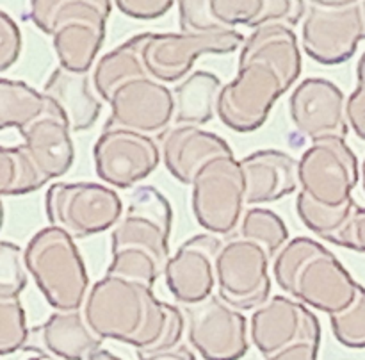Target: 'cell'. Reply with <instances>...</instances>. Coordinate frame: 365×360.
<instances>
[{
	"instance_id": "6da1fadb",
	"label": "cell",
	"mask_w": 365,
	"mask_h": 360,
	"mask_svg": "<svg viewBox=\"0 0 365 360\" xmlns=\"http://www.w3.org/2000/svg\"><path fill=\"white\" fill-rule=\"evenodd\" d=\"M86 321L102 341L123 342L139 356L182 346L185 316L180 307L163 302L152 287L107 274L86 296Z\"/></svg>"
},
{
	"instance_id": "7a4b0ae2",
	"label": "cell",
	"mask_w": 365,
	"mask_h": 360,
	"mask_svg": "<svg viewBox=\"0 0 365 360\" xmlns=\"http://www.w3.org/2000/svg\"><path fill=\"white\" fill-rule=\"evenodd\" d=\"M273 278L289 298L331 314L353 302L359 282L324 245L310 237H294L278 252Z\"/></svg>"
},
{
	"instance_id": "3957f363",
	"label": "cell",
	"mask_w": 365,
	"mask_h": 360,
	"mask_svg": "<svg viewBox=\"0 0 365 360\" xmlns=\"http://www.w3.org/2000/svg\"><path fill=\"white\" fill-rule=\"evenodd\" d=\"M109 0H32L29 18L52 36L59 66L88 73L106 39Z\"/></svg>"
},
{
	"instance_id": "277c9868",
	"label": "cell",
	"mask_w": 365,
	"mask_h": 360,
	"mask_svg": "<svg viewBox=\"0 0 365 360\" xmlns=\"http://www.w3.org/2000/svg\"><path fill=\"white\" fill-rule=\"evenodd\" d=\"M27 271L56 310H81L89 292L84 259L73 237L56 227L36 232L25 248Z\"/></svg>"
},
{
	"instance_id": "5b68a950",
	"label": "cell",
	"mask_w": 365,
	"mask_h": 360,
	"mask_svg": "<svg viewBox=\"0 0 365 360\" xmlns=\"http://www.w3.org/2000/svg\"><path fill=\"white\" fill-rule=\"evenodd\" d=\"M50 227L73 239H86L114 228L123 216V202L113 187L96 182H56L45 192Z\"/></svg>"
},
{
	"instance_id": "8992f818",
	"label": "cell",
	"mask_w": 365,
	"mask_h": 360,
	"mask_svg": "<svg viewBox=\"0 0 365 360\" xmlns=\"http://www.w3.org/2000/svg\"><path fill=\"white\" fill-rule=\"evenodd\" d=\"M365 39V0H312L307 2L302 45L319 64L334 66L355 56Z\"/></svg>"
},
{
	"instance_id": "52a82bcc",
	"label": "cell",
	"mask_w": 365,
	"mask_h": 360,
	"mask_svg": "<svg viewBox=\"0 0 365 360\" xmlns=\"http://www.w3.org/2000/svg\"><path fill=\"white\" fill-rule=\"evenodd\" d=\"M192 212L212 235H230L246 207L245 177L235 157H220L200 170L192 182Z\"/></svg>"
},
{
	"instance_id": "ba28073f",
	"label": "cell",
	"mask_w": 365,
	"mask_h": 360,
	"mask_svg": "<svg viewBox=\"0 0 365 360\" xmlns=\"http://www.w3.org/2000/svg\"><path fill=\"white\" fill-rule=\"evenodd\" d=\"M245 34L237 29L212 32H152L145 46L148 75L163 84L180 82L191 71L196 57L225 56L245 45Z\"/></svg>"
},
{
	"instance_id": "9c48e42d",
	"label": "cell",
	"mask_w": 365,
	"mask_h": 360,
	"mask_svg": "<svg viewBox=\"0 0 365 360\" xmlns=\"http://www.w3.org/2000/svg\"><path fill=\"white\" fill-rule=\"evenodd\" d=\"M299 187L327 207L353 202V191L360 180V166L351 146L341 138L312 143L298 164Z\"/></svg>"
},
{
	"instance_id": "30bf717a",
	"label": "cell",
	"mask_w": 365,
	"mask_h": 360,
	"mask_svg": "<svg viewBox=\"0 0 365 360\" xmlns=\"http://www.w3.org/2000/svg\"><path fill=\"white\" fill-rule=\"evenodd\" d=\"M187 341L205 360H241L250 349V321L217 294L184 305Z\"/></svg>"
},
{
	"instance_id": "8fae6325",
	"label": "cell",
	"mask_w": 365,
	"mask_h": 360,
	"mask_svg": "<svg viewBox=\"0 0 365 360\" xmlns=\"http://www.w3.org/2000/svg\"><path fill=\"white\" fill-rule=\"evenodd\" d=\"M173 209L163 192L153 185H139L128 200L127 212L110 234V253L120 250H141L155 257L166 269L170 260V235Z\"/></svg>"
},
{
	"instance_id": "7c38bea8",
	"label": "cell",
	"mask_w": 365,
	"mask_h": 360,
	"mask_svg": "<svg viewBox=\"0 0 365 360\" xmlns=\"http://www.w3.org/2000/svg\"><path fill=\"white\" fill-rule=\"evenodd\" d=\"M271 257L248 239L223 242L216 260L217 296L235 310H257L269 302Z\"/></svg>"
},
{
	"instance_id": "4fadbf2b",
	"label": "cell",
	"mask_w": 365,
	"mask_h": 360,
	"mask_svg": "<svg viewBox=\"0 0 365 360\" xmlns=\"http://www.w3.org/2000/svg\"><path fill=\"white\" fill-rule=\"evenodd\" d=\"M285 91L284 81L269 64H245L239 66L234 81L221 89L217 116L232 130L253 132L266 123Z\"/></svg>"
},
{
	"instance_id": "5bb4252c",
	"label": "cell",
	"mask_w": 365,
	"mask_h": 360,
	"mask_svg": "<svg viewBox=\"0 0 365 360\" xmlns=\"http://www.w3.org/2000/svg\"><path fill=\"white\" fill-rule=\"evenodd\" d=\"M95 171L106 185L130 189L153 173L163 160L155 139L123 128H103L93 146Z\"/></svg>"
},
{
	"instance_id": "9a60e30c",
	"label": "cell",
	"mask_w": 365,
	"mask_h": 360,
	"mask_svg": "<svg viewBox=\"0 0 365 360\" xmlns=\"http://www.w3.org/2000/svg\"><path fill=\"white\" fill-rule=\"evenodd\" d=\"M250 339L262 356L271 359L292 346L319 344L321 324L316 314L289 296H273L266 305L253 310Z\"/></svg>"
},
{
	"instance_id": "2e32d148",
	"label": "cell",
	"mask_w": 365,
	"mask_h": 360,
	"mask_svg": "<svg viewBox=\"0 0 365 360\" xmlns=\"http://www.w3.org/2000/svg\"><path fill=\"white\" fill-rule=\"evenodd\" d=\"M103 128H123L138 134L163 135L175 116L173 89L152 77L138 78L114 93Z\"/></svg>"
},
{
	"instance_id": "e0dca14e",
	"label": "cell",
	"mask_w": 365,
	"mask_h": 360,
	"mask_svg": "<svg viewBox=\"0 0 365 360\" xmlns=\"http://www.w3.org/2000/svg\"><path fill=\"white\" fill-rule=\"evenodd\" d=\"M289 113L292 125L312 143L348 135L346 96L328 78L310 77L299 82L289 98Z\"/></svg>"
},
{
	"instance_id": "ac0fdd59",
	"label": "cell",
	"mask_w": 365,
	"mask_h": 360,
	"mask_svg": "<svg viewBox=\"0 0 365 360\" xmlns=\"http://www.w3.org/2000/svg\"><path fill=\"white\" fill-rule=\"evenodd\" d=\"M223 246L217 235L198 234L178 246L164 269L171 296L184 305H195L214 294L216 260Z\"/></svg>"
},
{
	"instance_id": "d6986e66",
	"label": "cell",
	"mask_w": 365,
	"mask_h": 360,
	"mask_svg": "<svg viewBox=\"0 0 365 360\" xmlns=\"http://www.w3.org/2000/svg\"><path fill=\"white\" fill-rule=\"evenodd\" d=\"M160 157L173 178L192 185L205 164L220 157H234V150L214 132L195 125H175L160 135Z\"/></svg>"
},
{
	"instance_id": "ffe728a7",
	"label": "cell",
	"mask_w": 365,
	"mask_h": 360,
	"mask_svg": "<svg viewBox=\"0 0 365 360\" xmlns=\"http://www.w3.org/2000/svg\"><path fill=\"white\" fill-rule=\"evenodd\" d=\"M239 164L245 177L246 205L278 202L298 189L299 160L284 150H257Z\"/></svg>"
},
{
	"instance_id": "44dd1931",
	"label": "cell",
	"mask_w": 365,
	"mask_h": 360,
	"mask_svg": "<svg viewBox=\"0 0 365 360\" xmlns=\"http://www.w3.org/2000/svg\"><path fill=\"white\" fill-rule=\"evenodd\" d=\"M31 339L34 344H29V349L57 360H88L102 348V339L89 326L82 309L56 310L31 331Z\"/></svg>"
},
{
	"instance_id": "7402d4cb",
	"label": "cell",
	"mask_w": 365,
	"mask_h": 360,
	"mask_svg": "<svg viewBox=\"0 0 365 360\" xmlns=\"http://www.w3.org/2000/svg\"><path fill=\"white\" fill-rule=\"evenodd\" d=\"M27 155L46 182L70 171L75 160V146L68 125L53 113L46 100L45 114L20 130Z\"/></svg>"
},
{
	"instance_id": "603a6c76",
	"label": "cell",
	"mask_w": 365,
	"mask_h": 360,
	"mask_svg": "<svg viewBox=\"0 0 365 360\" xmlns=\"http://www.w3.org/2000/svg\"><path fill=\"white\" fill-rule=\"evenodd\" d=\"M53 113L68 125L71 132L89 130L95 127L102 113V100H98L89 73L70 71L57 66L43 88Z\"/></svg>"
},
{
	"instance_id": "cb8c5ba5",
	"label": "cell",
	"mask_w": 365,
	"mask_h": 360,
	"mask_svg": "<svg viewBox=\"0 0 365 360\" xmlns=\"http://www.w3.org/2000/svg\"><path fill=\"white\" fill-rule=\"evenodd\" d=\"M250 63L269 64L280 78L285 89L302 75V50L298 45V36L292 27L282 24H269L255 29L245 39L239 53V66Z\"/></svg>"
},
{
	"instance_id": "d4e9b609",
	"label": "cell",
	"mask_w": 365,
	"mask_h": 360,
	"mask_svg": "<svg viewBox=\"0 0 365 360\" xmlns=\"http://www.w3.org/2000/svg\"><path fill=\"white\" fill-rule=\"evenodd\" d=\"M210 11L223 29L245 25L255 31L269 24L294 27L305 18L307 2L303 0H210Z\"/></svg>"
},
{
	"instance_id": "484cf974",
	"label": "cell",
	"mask_w": 365,
	"mask_h": 360,
	"mask_svg": "<svg viewBox=\"0 0 365 360\" xmlns=\"http://www.w3.org/2000/svg\"><path fill=\"white\" fill-rule=\"evenodd\" d=\"M152 32L132 36L120 46L100 57L93 66V88L103 102H110L114 93L138 78L150 77L145 64V46Z\"/></svg>"
},
{
	"instance_id": "4316f807",
	"label": "cell",
	"mask_w": 365,
	"mask_h": 360,
	"mask_svg": "<svg viewBox=\"0 0 365 360\" xmlns=\"http://www.w3.org/2000/svg\"><path fill=\"white\" fill-rule=\"evenodd\" d=\"M223 82L216 73L207 70H196L173 89L175 125H202L209 123L217 114V100L223 89Z\"/></svg>"
},
{
	"instance_id": "83f0119b",
	"label": "cell",
	"mask_w": 365,
	"mask_h": 360,
	"mask_svg": "<svg viewBox=\"0 0 365 360\" xmlns=\"http://www.w3.org/2000/svg\"><path fill=\"white\" fill-rule=\"evenodd\" d=\"M46 110V96L27 82L0 77V130L25 128Z\"/></svg>"
},
{
	"instance_id": "f1b7e54d",
	"label": "cell",
	"mask_w": 365,
	"mask_h": 360,
	"mask_svg": "<svg viewBox=\"0 0 365 360\" xmlns=\"http://www.w3.org/2000/svg\"><path fill=\"white\" fill-rule=\"evenodd\" d=\"M356 205L359 203L353 200L341 207H327L323 203H317L303 191H299L298 198H296V212L303 225L316 235L337 246H341L342 235H344L346 227H348Z\"/></svg>"
},
{
	"instance_id": "f546056e",
	"label": "cell",
	"mask_w": 365,
	"mask_h": 360,
	"mask_svg": "<svg viewBox=\"0 0 365 360\" xmlns=\"http://www.w3.org/2000/svg\"><path fill=\"white\" fill-rule=\"evenodd\" d=\"M45 184L24 146H0V198L29 195Z\"/></svg>"
},
{
	"instance_id": "4dcf8cb0",
	"label": "cell",
	"mask_w": 365,
	"mask_h": 360,
	"mask_svg": "<svg viewBox=\"0 0 365 360\" xmlns=\"http://www.w3.org/2000/svg\"><path fill=\"white\" fill-rule=\"evenodd\" d=\"M241 237L255 242L273 259L289 242V230L277 212L264 207H252L242 216Z\"/></svg>"
},
{
	"instance_id": "1f68e13d",
	"label": "cell",
	"mask_w": 365,
	"mask_h": 360,
	"mask_svg": "<svg viewBox=\"0 0 365 360\" xmlns=\"http://www.w3.org/2000/svg\"><path fill=\"white\" fill-rule=\"evenodd\" d=\"M113 260L107 267V274L127 278V280L138 282V284L152 287L164 274V266L150 253L141 250H120L113 252Z\"/></svg>"
},
{
	"instance_id": "d6a6232c",
	"label": "cell",
	"mask_w": 365,
	"mask_h": 360,
	"mask_svg": "<svg viewBox=\"0 0 365 360\" xmlns=\"http://www.w3.org/2000/svg\"><path fill=\"white\" fill-rule=\"evenodd\" d=\"M331 331L346 348H365V287L359 285L353 302L341 312L330 316Z\"/></svg>"
},
{
	"instance_id": "836d02e7",
	"label": "cell",
	"mask_w": 365,
	"mask_h": 360,
	"mask_svg": "<svg viewBox=\"0 0 365 360\" xmlns=\"http://www.w3.org/2000/svg\"><path fill=\"white\" fill-rule=\"evenodd\" d=\"M29 337L31 331L20 298L0 299V356L24 349Z\"/></svg>"
},
{
	"instance_id": "e575fe53",
	"label": "cell",
	"mask_w": 365,
	"mask_h": 360,
	"mask_svg": "<svg viewBox=\"0 0 365 360\" xmlns=\"http://www.w3.org/2000/svg\"><path fill=\"white\" fill-rule=\"evenodd\" d=\"M29 280L25 250L9 241H0V299L20 298Z\"/></svg>"
},
{
	"instance_id": "d590c367",
	"label": "cell",
	"mask_w": 365,
	"mask_h": 360,
	"mask_svg": "<svg viewBox=\"0 0 365 360\" xmlns=\"http://www.w3.org/2000/svg\"><path fill=\"white\" fill-rule=\"evenodd\" d=\"M180 32H212L223 31L210 11V0H180L178 2Z\"/></svg>"
},
{
	"instance_id": "8d00e7d4",
	"label": "cell",
	"mask_w": 365,
	"mask_h": 360,
	"mask_svg": "<svg viewBox=\"0 0 365 360\" xmlns=\"http://www.w3.org/2000/svg\"><path fill=\"white\" fill-rule=\"evenodd\" d=\"M21 53V32L16 21L0 9V71L13 66Z\"/></svg>"
},
{
	"instance_id": "74e56055",
	"label": "cell",
	"mask_w": 365,
	"mask_h": 360,
	"mask_svg": "<svg viewBox=\"0 0 365 360\" xmlns=\"http://www.w3.org/2000/svg\"><path fill=\"white\" fill-rule=\"evenodd\" d=\"M114 6L135 20H155L173 7L171 0H118Z\"/></svg>"
},
{
	"instance_id": "f35d334b",
	"label": "cell",
	"mask_w": 365,
	"mask_h": 360,
	"mask_svg": "<svg viewBox=\"0 0 365 360\" xmlns=\"http://www.w3.org/2000/svg\"><path fill=\"white\" fill-rule=\"evenodd\" d=\"M346 118L353 132L365 141V86L356 84L355 91L346 100Z\"/></svg>"
},
{
	"instance_id": "ab89813d",
	"label": "cell",
	"mask_w": 365,
	"mask_h": 360,
	"mask_svg": "<svg viewBox=\"0 0 365 360\" xmlns=\"http://www.w3.org/2000/svg\"><path fill=\"white\" fill-rule=\"evenodd\" d=\"M342 248L365 253V207L356 205L341 241Z\"/></svg>"
},
{
	"instance_id": "60d3db41",
	"label": "cell",
	"mask_w": 365,
	"mask_h": 360,
	"mask_svg": "<svg viewBox=\"0 0 365 360\" xmlns=\"http://www.w3.org/2000/svg\"><path fill=\"white\" fill-rule=\"evenodd\" d=\"M317 353H319V344L305 342V344L292 346L267 360H317Z\"/></svg>"
},
{
	"instance_id": "b9f144b4",
	"label": "cell",
	"mask_w": 365,
	"mask_h": 360,
	"mask_svg": "<svg viewBox=\"0 0 365 360\" xmlns=\"http://www.w3.org/2000/svg\"><path fill=\"white\" fill-rule=\"evenodd\" d=\"M139 360H196V356L187 346L182 344L178 348L170 349V351H163L150 356H139Z\"/></svg>"
},
{
	"instance_id": "7bdbcfd3",
	"label": "cell",
	"mask_w": 365,
	"mask_h": 360,
	"mask_svg": "<svg viewBox=\"0 0 365 360\" xmlns=\"http://www.w3.org/2000/svg\"><path fill=\"white\" fill-rule=\"evenodd\" d=\"M88 360H123V359L118 355H114V353L109 351V349L100 348V349H96V351L93 353Z\"/></svg>"
},
{
	"instance_id": "ee69618b",
	"label": "cell",
	"mask_w": 365,
	"mask_h": 360,
	"mask_svg": "<svg viewBox=\"0 0 365 360\" xmlns=\"http://www.w3.org/2000/svg\"><path fill=\"white\" fill-rule=\"evenodd\" d=\"M356 81H359V86H365V52L356 64Z\"/></svg>"
},
{
	"instance_id": "f6af8a7d",
	"label": "cell",
	"mask_w": 365,
	"mask_h": 360,
	"mask_svg": "<svg viewBox=\"0 0 365 360\" xmlns=\"http://www.w3.org/2000/svg\"><path fill=\"white\" fill-rule=\"evenodd\" d=\"M25 360H57V359H53V356H48V355H34V356H29V359Z\"/></svg>"
},
{
	"instance_id": "bcb514c9",
	"label": "cell",
	"mask_w": 365,
	"mask_h": 360,
	"mask_svg": "<svg viewBox=\"0 0 365 360\" xmlns=\"http://www.w3.org/2000/svg\"><path fill=\"white\" fill-rule=\"evenodd\" d=\"M2 225H4V203H2V198H0V230H2Z\"/></svg>"
},
{
	"instance_id": "7dc6e473",
	"label": "cell",
	"mask_w": 365,
	"mask_h": 360,
	"mask_svg": "<svg viewBox=\"0 0 365 360\" xmlns=\"http://www.w3.org/2000/svg\"><path fill=\"white\" fill-rule=\"evenodd\" d=\"M362 185H364V191H365V157H364V163H362Z\"/></svg>"
}]
</instances>
